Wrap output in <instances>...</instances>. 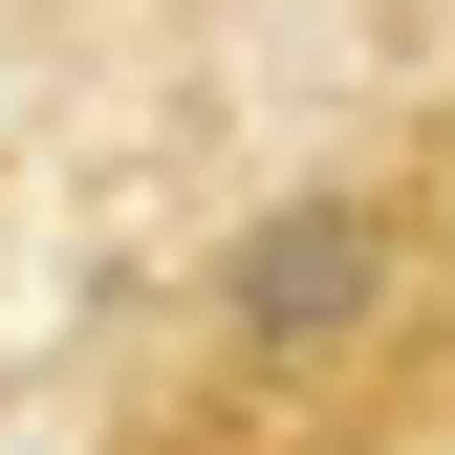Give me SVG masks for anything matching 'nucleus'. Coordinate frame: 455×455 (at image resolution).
<instances>
[{"label":"nucleus","mask_w":455,"mask_h":455,"mask_svg":"<svg viewBox=\"0 0 455 455\" xmlns=\"http://www.w3.org/2000/svg\"><path fill=\"white\" fill-rule=\"evenodd\" d=\"M434 325V196H282V217H239L217 239V282H196V347H217V390H347V369H390Z\"/></svg>","instance_id":"obj_1"}]
</instances>
